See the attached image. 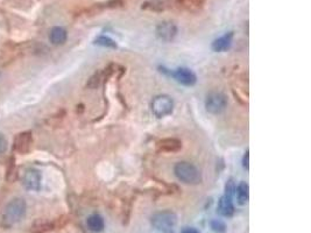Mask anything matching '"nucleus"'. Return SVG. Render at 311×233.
I'll list each match as a JSON object with an SVG mask.
<instances>
[{
  "mask_svg": "<svg viewBox=\"0 0 311 233\" xmlns=\"http://www.w3.org/2000/svg\"><path fill=\"white\" fill-rule=\"evenodd\" d=\"M27 205L23 198H14L6 205L4 212L0 218V224L4 228H12L15 224L20 222L26 214Z\"/></svg>",
  "mask_w": 311,
  "mask_h": 233,
  "instance_id": "1",
  "label": "nucleus"
},
{
  "mask_svg": "<svg viewBox=\"0 0 311 233\" xmlns=\"http://www.w3.org/2000/svg\"><path fill=\"white\" fill-rule=\"evenodd\" d=\"M174 174L180 181L188 185H197L202 182V175L200 170L196 168L192 163L179 162L174 167Z\"/></svg>",
  "mask_w": 311,
  "mask_h": 233,
  "instance_id": "2",
  "label": "nucleus"
},
{
  "mask_svg": "<svg viewBox=\"0 0 311 233\" xmlns=\"http://www.w3.org/2000/svg\"><path fill=\"white\" fill-rule=\"evenodd\" d=\"M152 112L155 117L163 118L172 114L174 110V101L168 95L156 96L151 104Z\"/></svg>",
  "mask_w": 311,
  "mask_h": 233,
  "instance_id": "3",
  "label": "nucleus"
},
{
  "mask_svg": "<svg viewBox=\"0 0 311 233\" xmlns=\"http://www.w3.org/2000/svg\"><path fill=\"white\" fill-rule=\"evenodd\" d=\"M177 222L176 214L172 211H163V212H157L152 217V225L158 231L168 232L170 231Z\"/></svg>",
  "mask_w": 311,
  "mask_h": 233,
  "instance_id": "4",
  "label": "nucleus"
},
{
  "mask_svg": "<svg viewBox=\"0 0 311 233\" xmlns=\"http://www.w3.org/2000/svg\"><path fill=\"white\" fill-rule=\"evenodd\" d=\"M228 99L222 92H210L205 99V108L211 114H219L226 108Z\"/></svg>",
  "mask_w": 311,
  "mask_h": 233,
  "instance_id": "5",
  "label": "nucleus"
},
{
  "mask_svg": "<svg viewBox=\"0 0 311 233\" xmlns=\"http://www.w3.org/2000/svg\"><path fill=\"white\" fill-rule=\"evenodd\" d=\"M68 217H61V218L49 222V220H36L35 223L30 226V233H46L52 231L56 228H61L68 223Z\"/></svg>",
  "mask_w": 311,
  "mask_h": 233,
  "instance_id": "6",
  "label": "nucleus"
},
{
  "mask_svg": "<svg viewBox=\"0 0 311 233\" xmlns=\"http://www.w3.org/2000/svg\"><path fill=\"white\" fill-rule=\"evenodd\" d=\"M116 69H117V65L110 64L108 67L105 68V69L97 71V73L93 74L92 76L90 77V79H89L88 84H86V86H88L89 89H97L98 86L101 85V84L106 82V80L110 78L112 75L114 74Z\"/></svg>",
  "mask_w": 311,
  "mask_h": 233,
  "instance_id": "7",
  "label": "nucleus"
},
{
  "mask_svg": "<svg viewBox=\"0 0 311 233\" xmlns=\"http://www.w3.org/2000/svg\"><path fill=\"white\" fill-rule=\"evenodd\" d=\"M21 183L27 190H33L37 191L41 186V174H40L39 170L33 169H27L25 172L23 179H21Z\"/></svg>",
  "mask_w": 311,
  "mask_h": 233,
  "instance_id": "8",
  "label": "nucleus"
},
{
  "mask_svg": "<svg viewBox=\"0 0 311 233\" xmlns=\"http://www.w3.org/2000/svg\"><path fill=\"white\" fill-rule=\"evenodd\" d=\"M33 145V136L30 132H23L14 138V151L20 154H26L30 151Z\"/></svg>",
  "mask_w": 311,
  "mask_h": 233,
  "instance_id": "9",
  "label": "nucleus"
},
{
  "mask_svg": "<svg viewBox=\"0 0 311 233\" xmlns=\"http://www.w3.org/2000/svg\"><path fill=\"white\" fill-rule=\"evenodd\" d=\"M157 36L163 41H172L177 34L176 25L172 21H163L156 27Z\"/></svg>",
  "mask_w": 311,
  "mask_h": 233,
  "instance_id": "10",
  "label": "nucleus"
},
{
  "mask_svg": "<svg viewBox=\"0 0 311 233\" xmlns=\"http://www.w3.org/2000/svg\"><path fill=\"white\" fill-rule=\"evenodd\" d=\"M174 78L182 85L185 86H192L196 83V75L192 73L190 69H186V68H179L174 71L173 74Z\"/></svg>",
  "mask_w": 311,
  "mask_h": 233,
  "instance_id": "11",
  "label": "nucleus"
},
{
  "mask_svg": "<svg viewBox=\"0 0 311 233\" xmlns=\"http://www.w3.org/2000/svg\"><path fill=\"white\" fill-rule=\"evenodd\" d=\"M157 148L161 152H169L175 153L182 148V141L176 138H167L157 142Z\"/></svg>",
  "mask_w": 311,
  "mask_h": 233,
  "instance_id": "12",
  "label": "nucleus"
},
{
  "mask_svg": "<svg viewBox=\"0 0 311 233\" xmlns=\"http://www.w3.org/2000/svg\"><path fill=\"white\" fill-rule=\"evenodd\" d=\"M234 205L232 203V198L229 196H223L218 203V212L224 217H232L234 214Z\"/></svg>",
  "mask_w": 311,
  "mask_h": 233,
  "instance_id": "13",
  "label": "nucleus"
},
{
  "mask_svg": "<svg viewBox=\"0 0 311 233\" xmlns=\"http://www.w3.org/2000/svg\"><path fill=\"white\" fill-rule=\"evenodd\" d=\"M67 30L62 27H54L51 30V33H49V40H51L52 45L56 46L63 45V43L67 41Z\"/></svg>",
  "mask_w": 311,
  "mask_h": 233,
  "instance_id": "14",
  "label": "nucleus"
},
{
  "mask_svg": "<svg viewBox=\"0 0 311 233\" xmlns=\"http://www.w3.org/2000/svg\"><path fill=\"white\" fill-rule=\"evenodd\" d=\"M232 37H233V33L231 32L229 34H225V35H223L222 37H219V39L214 40L213 43H212V49L214 52L226 51V49H228L229 47L231 46Z\"/></svg>",
  "mask_w": 311,
  "mask_h": 233,
  "instance_id": "15",
  "label": "nucleus"
},
{
  "mask_svg": "<svg viewBox=\"0 0 311 233\" xmlns=\"http://www.w3.org/2000/svg\"><path fill=\"white\" fill-rule=\"evenodd\" d=\"M86 224H88V228L93 232H101L104 229V220L98 214L90 216L88 220H86Z\"/></svg>",
  "mask_w": 311,
  "mask_h": 233,
  "instance_id": "16",
  "label": "nucleus"
},
{
  "mask_svg": "<svg viewBox=\"0 0 311 233\" xmlns=\"http://www.w3.org/2000/svg\"><path fill=\"white\" fill-rule=\"evenodd\" d=\"M250 188H248L247 183L242 182L238 185V188H235V191H237L238 196V201L240 204H246L248 201V197H250Z\"/></svg>",
  "mask_w": 311,
  "mask_h": 233,
  "instance_id": "17",
  "label": "nucleus"
},
{
  "mask_svg": "<svg viewBox=\"0 0 311 233\" xmlns=\"http://www.w3.org/2000/svg\"><path fill=\"white\" fill-rule=\"evenodd\" d=\"M95 43L103 47H108V48H117V43L108 36H99L95 40Z\"/></svg>",
  "mask_w": 311,
  "mask_h": 233,
  "instance_id": "18",
  "label": "nucleus"
},
{
  "mask_svg": "<svg viewBox=\"0 0 311 233\" xmlns=\"http://www.w3.org/2000/svg\"><path fill=\"white\" fill-rule=\"evenodd\" d=\"M211 228H212L214 232L223 233V232H225L226 225H225V223L222 222V220L216 219V220H212V222H211Z\"/></svg>",
  "mask_w": 311,
  "mask_h": 233,
  "instance_id": "19",
  "label": "nucleus"
},
{
  "mask_svg": "<svg viewBox=\"0 0 311 233\" xmlns=\"http://www.w3.org/2000/svg\"><path fill=\"white\" fill-rule=\"evenodd\" d=\"M203 0H183V6H185L188 9H194V7L200 8Z\"/></svg>",
  "mask_w": 311,
  "mask_h": 233,
  "instance_id": "20",
  "label": "nucleus"
},
{
  "mask_svg": "<svg viewBox=\"0 0 311 233\" xmlns=\"http://www.w3.org/2000/svg\"><path fill=\"white\" fill-rule=\"evenodd\" d=\"M8 148L7 139L5 138L4 134H0V156H4L6 151Z\"/></svg>",
  "mask_w": 311,
  "mask_h": 233,
  "instance_id": "21",
  "label": "nucleus"
},
{
  "mask_svg": "<svg viewBox=\"0 0 311 233\" xmlns=\"http://www.w3.org/2000/svg\"><path fill=\"white\" fill-rule=\"evenodd\" d=\"M225 190H226V196H229V197L232 198L233 194H234L235 191V185H234V182L232 181V180H230V181L226 183V186H225Z\"/></svg>",
  "mask_w": 311,
  "mask_h": 233,
  "instance_id": "22",
  "label": "nucleus"
},
{
  "mask_svg": "<svg viewBox=\"0 0 311 233\" xmlns=\"http://www.w3.org/2000/svg\"><path fill=\"white\" fill-rule=\"evenodd\" d=\"M248 158H250V153H248V151L245 153V156H244V161H242V163H244V167L246 168V169H248Z\"/></svg>",
  "mask_w": 311,
  "mask_h": 233,
  "instance_id": "23",
  "label": "nucleus"
},
{
  "mask_svg": "<svg viewBox=\"0 0 311 233\" xmlns=\"http://www.w3.org/2000/svg\"><path fill=\"white\" fill-rule=\"evenodd\" d=\"M182 233H200V232H198L197 230L194 229V228H185L182 231Z\"/></svg>",
  "mask_w": 311,
  "mask_h": 233,
  "instance_id": "24",
  "label": "nucleus"
}]
</instances>
